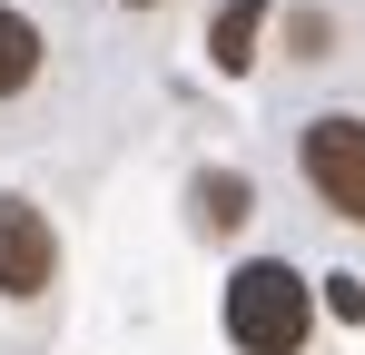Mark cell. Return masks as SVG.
I'll list each match as a JSON object with an SVG mask.
<instances>
[{
  "mask_svg": "<svg viewBox=\"0 0 365 355\" xmlns=\"http://www.w3.org/2000/svg\"><path fill=\"white\" fill-rule=\"evenodd\" d=\"M306 326H316V296H306L297 267L257 257V267H237V277H227V336H237L247 355H297Z\"/></svg>",
  "mask_w": 365,
  "mask_h": 355,
  "instance_id": "obj_1",
  "label": "cell"
},
{
  "mask_svg": "<svg viewBox=\"0 0 365 355\" xmlns=\"http://www.w3.org/2000/svg\"><path fill=\"white\" fill-rule=\"evenodd\" d=\"M306 178L336 217H365V118L356 109H326L306 118Z\"/></svg>",
  "mask_w": 365,
  "mask_h": 355,
  "instance_id": "obj_2",
  "label": "cell"
},
{
  "mask_svg": "<svg viewBox=\"0 0 365 355\" xmlns=\"http://www.w3.org/2000/svg\"><path fill=\"white\" fill-rule=\"evenodd\" d=\"M60 277V237L30 197H0V296H40Z\"/></svg>",
  "mask_w": 365,
  "mask_h": 355,
  "instance_id": "obj_3",
  "label": "cell"
},
{
  "mask_svg": "<svg viewBox=\"0 0 365 355\" xmlns=\"http://www.w3.org/2000/svg\"><path fill=\"white\" fill-rule=\"evenodd\" d=\"M257 30H267V0H217V20H207V59L237 79L247 59H257Z\"/></svg>",
  "mask_w": 365,
  "mask_h": 355,
  "instance_id": "obj_4",
  "label": "cell"
},
{
  "mask_svg": "<svg viewBox=\"0 0 365 355\" xmlns=\"http://www.w3.org/2000/svg\"><path fill=\"white\" fill-rule=\"evenodd\" d=\"M30 79H40V30H30V20L0 0V99H20Z\"/></svg>",
  "mask_w": 365,
  "mask_h": 355,
  "instance_id": "obj_5",
  "label": "cell"
},
{
  "mask_svg": "<svg viewBox=\"0 0 365 355\" xmlns=\"http://www.w3.org/2000/svg\"><path fill=\"white\" fill-rule=\"evenodd\" d=\"M197 217H207V227H237L247 217V178H227V168L197 178Z\"/></svg>",
  "mask_w": 365,
  "mask_h": 355,
  "instance_id": "obj_6",
  "label": "cell"
},
{
  "mask_svg": "<svg viewBox=\"0 0 365 355\" xmlns=\"http://www.w3.org/2000/svg\"><path fill=\"white\" fill-rule=\"evenodd\" d=\"M326 306H336V316H356V326H365V287H356V277H326Z\"/></svg>",
  "mask_w": 365,
  "mask_h": 355,
  "instance_id": "obj_7",
  "label": "cell"
},
{
  "mask_svg": "<svg viewBox=\"0 0 365 355\" xmlns=\"http://www.w3.org/2000/svg\"><path fill=\"white\" fill-rule=\"evenodd\" d=\"M128 10H148V0H128Z\"/></svg>",
  "mask_w": 365,
  "mask_h": 355,
  "instance_id": "obj_8",
  "label": "cell"
}]
</instances>
